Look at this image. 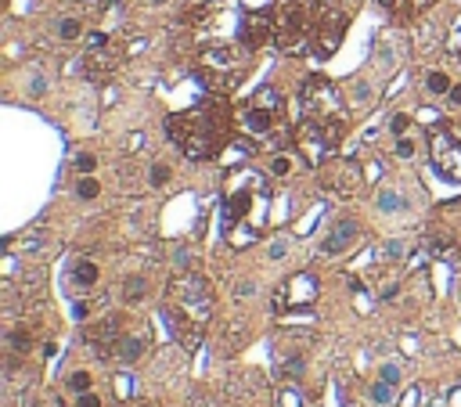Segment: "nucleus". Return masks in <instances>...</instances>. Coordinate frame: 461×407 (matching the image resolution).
Masks as SVG:
<instances>
[{"mask_svg":"<svg viewBox=\"0 0 461 407\" xmlns=\"http://www.w3.org/2000/svg\"><path fill=\"white\" fill-rule=\"evenodd\" d=\"M69 386L76 389V393H87V389H90V375L87 371H76L72 379H69Z\"/></svg>","mask_w":461,"mask_h":407,"instance_id":"nucleus-31","label":"nucleus"},{"mask_svg":"<svg viewBox=\"0 0 461 407\" xmlns=\"http://www.w3.org/2000/svg\"><path fill=\"white\" fill-rule=\"evenodd\" d=\"M270 40H274V14L270 11H245L242 22H238V43H245L249 51H260Z\"/></svg>","mask_w":461,"mask_h":407,"instance_id":"nucleus-13","label":"nucleus"},{"mask_svg":"<svg viewBox=\"0 0 461 407\" xmlns=\"http://www.w3.org/2000/svg\"><path fill=\"white\" fill-rule=\"evenodd\" d=\"M234 123L238 119L231 112V105L224 101V94H216V98L202 101L195 108L166 116V134L192 163H205V159H216L227 148Z\"/></svg>","mask_w":461,"mask_h":407,"instance_id":"nucleus-1","label":"nucleus"},{"mask_svg":"<svg viewBox=\"0 0 461 407\" xmlns=\"http://www.w3.org/2000/svg\"><path fill=\"white\" fill-rule=\"evenodd\" d=\"M152 4H166V0H152Z\"/></svg>","mask_w":461,"mask_h":407,"instance_id":"nucleus-38","label":"nucleus"},{"mask_svg":"<svg viewBox=\"0 0 461 407\" xmlns=\"http://www.w3.org/2000/svg\"><path fill=\"white\" fill-rule=\"evenodd\" d=\"M451 87H454V83H451V76H447V72H440V69L425 76V90H429V94H451Z\"/></svg>","mask_w":461,"mask_h":407,"instance_id":"nucleus-20","label":"nucleus"},{"mask_svg":"<svg viewBox=\"0 0 461 407\" xmlns=\"http://www.w3.org/2000/svg\"><path fill=\"white\" fill-rule=\"evenodd\" d=\"M404 206H407V202L396 191H382V195H378V209H382V213H400Z\"/></svg>","mask_w":461,"mask_h":407,"instance_id":"nucleus-22","label":"nucleus"},{"mask_svg":"<svg viewBox=\"0 0 461 407\" xmlns=\"http://www.w3.org/2000/svg\"><path fill=\"white\" fill-rule=\"evenodd\" d=\"M342 130H346V123H321V119L303 116V123L292 130V140H296V148L303 152V159L310 166H325V159L339 148Z\"/></svg>","mask_w":461,"mask_h":407,"instance_id":"nucleus-7","label":"nucleus"},{"mask_svg":"<svg viewBox=\"0 0 461 407\" xmlns=\"http://www.w3.org/2000/svg\"><path fill=\"white\" fill-rule=\"evenodd\" d=\"M317 0H278L274 4V47L285 54H310V36L321 19Z\"/></svg>","mask_w":461,"mask_h":407,"instance_id":"nucleus-5","label":"nucleus"},{"mask_svg":"<svg viewBox=\"0 0 461 407\" xmlns=\"http://www.w3.org/2000/svg\"><path fill=\"white\" fill-rule=\"evenodd\" d=\"M281 407H303V400H299V389H281Z\"/></svg>","mask_w":461,"mask_h":407,"instance_id":"nucleus-33","label":"nucleus"},{"mask_svg":"<svg viewBox=\"0 0 461 407\" xmlns=\"http://www.w3.org/2000/svg\"><path fill=\"white\" fill-rule=\"evenodd\" d=\"M371 400H375V404H393V386L378 379V382L371 386Z\"/></svg>","mask_w":461,"mask_h":407,"instance_id":"nucleus-23","label":"nucleus"},{"mask_svg":"<svg viewBox=\"0 0 461 407\" xmlns=\"http://www.w3.org/2000/svg\"><path fill=\"white\" fill-rule=\"evenodd\" d=\"M378 4L386 11H393L396 19H418V14H425L436 0H378Z\"/></svg>","mask_w":461,"mask_h":407,"instance_id":"nucleus-17","label":"nucleus"},{"mask_svg":"<svg viewBox=\"0 0 461 407\" xmlns=\"http://www.w3.org/2000/svg\"><path fill=\"white\" fill-rule=\"evenodd\" d=\"M378 379H382V382H389V386H396V382H400V368H396V364H382V371H378Z\"/></svg>","mask_w":461,"mask_h":407,"instance_id":"nucleus-32","label":"nucleus"},{"mask_svg":"<svg viewBox=\"0 0 461 407\" xmlns=\"http://www.w3.org/2000/svg\"><path fill=\"white\" fill-rule=\"evenodd\" d=\"M145 350H148V339L145 335H123L116 353L123 357V361H137V357H145Z\"/></svg>","mask_w":461,"mask_h":407,"instance_id":"nucleus-18","label":"nucleus"},{"mask_svg":"<svg viewBox=\"0 0 461 407\" xmlns=\"http://www.w3.org/2000/svg\"><path fill=\"white\" fill-rule=\"evenodd\" d=\"M166 180H170V166H166V163H155V166H152V184L163 187Z\"/></svg>","mask_w":461,"mask_h":407,"instance_id":"nucleus-30","label":"nucleus"},{"mask_svg":"<svg viewBox=\"0 0 461 407\" xmlns=\"http://www.w3.org/2000/svg\"><path fill=\"white\" fill-rule=\"evenodd\" d=\"M123 51L116 47V40H108L105 33H90L87 36V54H83V72L87 80H108L116 72Z\"/></svg>","mask_w":461,"mask_h":407,"instance_id":"nucleus-10","label":"nucleus"},{"mask_svg":"<svg viewBox=\"0 0 461 407\" xmlns=\"http://www.w3.org/2000/svg\"><path fill=\"white\" fill-rule=\"evenodd\" d=\"M94 166H98V159H94L90 152H79V155H76V169H79L83 177H90V174H94Z\"/></svg>","mask_w":461,"mask_h":407,"instance_id":"nucleus-26","label":"nucleus"},{"mask_svg":"<svg viewBox=\"0 0 461 407\" xmlns=\"http://www.w3.org/2000/svg\"><path fill=\"white\" fill-rule=\"evenodd\" d=\"M317 292H321V285H317V278L314 274H296V278H285L281 281V289L274 292V310L278 314H285V310H307L314 300H317Z\"/></svg>","mask_w":461,"mask_h":407,"instance_id":"nucleus-12","label":"nucleus"},{"mask_svg":"<svg viewBox=\"0 0 461 407\" xmlns=\"http://www.w3.org/2000/svg\"><path fill=\"white\" fill-rule=\"evenodd\" d=\"M321 180H325L328 191H339V195H349V191H357V187H360V174H357V166H349V163L325 169Z\"/></svg>","mask_w":461,"mask_h":407,"instance_id":"nucleus-15","label":"nucleus"},{"mask_svg":"<svg viewBox=\"0 0 461 407\" xmlns=\"http://www.w3.org/2000/svg\"><path fill=\"white\" fill-rule=\"evenodd\" d=\"M357 231H360L357 220H339L336 227H331L328 238L321 242V253H325V256H339V253H346V249L357 242Z\"/></svg>","mask_w":461,"mask_h":407,"instance_id":"nucleus-14","label":"nucleus"},{"mask_svg":"<svg viewBox=\"0 0 461 407\" xmlns=\"http://www.w3.org/2000/svg\"><path fill=\"white\" fill-rule=\"evenodd\" d=\"M303 364H307V357L303 353H278V371L285 375V379H299V375H303Z\"/></svg>","mask_w":461,"mask_h":407,"instance_id":"nucleus-19","label":"nucleus"},{"mask_svg":"<svg viewBox=\"0 0 461 407\" xmlns=\"http://www.w3.org/2000/svg\"><path fill=\"white\" fill-rule=\"evenodd\" d=\"M270 174H274V177H289V174H292V159H289V155H274V163H270Z\"/></svg>","mask_w":461,"mask_h":407,"instance_id":"nucleus-25","label":"nucleus"},{"mask_svg":"<svg viewBox=\"0 0 461 407\" xmlns=\"http://www.w3.org/2000/svg\"><path fill=\"white\" fill-rule=\"evenodd\" d=\"M249 47L245 43H209L198 51V80L213 94H231L249 72Z\"/></svg>","mask_w":461,"mask_h":407,"instance_id":"nucleus-6","label":"nucleus"},{"mask_svg":"<svg viewBox=\"0 0 461 407\" xmlns=\"http://www.w3.org/2000/svg\"><path fill=\"white\" fill-rule=\"evenodd\" d=\"M451 101L461 108V83H458V87H451Z\"/></svg>","mask_w":461,"mask_h":407,"instance_id":"nucleus-37","label":"nucleus"},{"mask_svg":"<svg viewBox=\"0 0 461 407\" xmlns=\"http://www.w3.org/2000/svg\"><path fill=\"white\" fill-rule=\"evenodd\" d=\"M429 163L440 177L461 184V119H447L429 130Z\"/></svg>","mask_w":461,"mask_h":407,"instance_id":"nucleus-9","label":"nucleus"},{"mask_svg":"<svg viewBox=\"0 0 461 407\" xmlns=\"http://www.w3.org/2000/svg\"><path fill=\"white\" fill-rule=\"evenodd\" d=\"M98 285V263L90 260H76L72 271H69V292H87Z\"/></svg>","mask_w":461,"mask_h":407,"instance_id":"nucleus-16","label":"nucleus"},{"mask_svg":"<svg viewBox=\"0 0 461 407\" xmlns=\"http://www.w3.org/2000/svg\"><path fill=\"white\" fill-rule=\"evenodd\" d=\"M285 249H289V242H285V238H278L274 245H270V260H281V256H285Z\"/></svg>","mask_w":461,"mask_h":407,"instance_id":"nucleus-36","label":"nucleus"},{"mask_svg":"<svg viewBox=\"0 0 461 407\" xmlns=\"http://www.w3.org/2000/svg\"><path fill=\"white\" fill-rule=\"evenodd\" d=\"M299 105H303L307 119H321V123H346L342 112V94L328 76H307L303 90H299Z\"/></svg>","mask_w":461,"mask_h":407,"instance_id":"nucleus-8","label":"nucleus"},{"mask_svg":"<svg viewBox=\"0 0 461 407\" xmlns=\"http://www.w3.org/2000/svg\"><path fill=\"white\" fill-rule=\"evenodd\" d=\"M234 119H238V127H242V134L249 140H256L260 148L289 145L292 127H289V116H285V98L274 87H260L249 101H242Z\"/></svg>","mask_w":461,"mask_h":407,"instance_id":"nucleus-4","label":"nucleus"},{"mask_svg":"<svg viewBox=\"0 0 461 407\" xmlns=\"http://www.w3.org/2000/svg\"><path fill=\"white\" fill-rule=\"evenodd\" d=\"M83 36V22L79 19H61L58 22V40H79Z\"/></svg>","mask_w":461,"mask_h":407,"instance_id":"nucleus-21","label":"nucleus"},{"mask_svg":"<svg viewBox=\"0 0 461 407\" xmlns=\"http://www.w3.org/2000/svg\"><path fill=\"white\" fill-rule=\"evenodd\" d=\"M396 155H400V159H411V155H415V145H411L407 137H396Z\"/></svg>","mask_w":461,"mask_h":407,"instance_id":"nucleus-34","label":"nucleus"},{"mask_svg":"<svg viewBox=\"0 0 461 407\" xmlns=\"http://www.w3.org/2000/svg\"><path fill=\"white\" fill-rule=\"evenodd\" d=\"M216 292L205 274H177L166 285V321L184 350H198L205 324L213 321Z\"/></svg>","mask_w":461,"mask_h":407,"instance_id":"nucleus-2","label":"nucleus"},{"mask_svg":"<svg viewBox=\"0 0 461 407\" xmlns=\"http://www.w3.org/2000/svg\"><path fill=\"white\" fill-rule=\"evenodd\" d=\"M270 195V184L260 169H234L224 184V206H220V227H224V238L234 249H245L249 242H256V227L249 224V216L256 213V206Z\"/></svg>","mask_w":461,"mask_h":407,"instance_id":"nucleus-3","label":"nucleus"},{"mask_svg":"<svg viewBox=\"0 0 461 407\" xmlns=\"http://www.w3.org/2000/svg\"><path fill=\"white\" fill-rule=\"evenodd\" d=\"M407 127H411V116H404V112H396V116H393V123H389V130H393L396 137H404V134H407Z\"/></svg>","mask_w":461,"mask_h":407,"instance_id":"nucleus-29","label":"nucleus"},{"mask_svg":"<svg viewBox=\"0 0 461 407\" xmlns=\"http://www.w3.org/2000/svg\"><path fill=\"white\" fill-rule=\"evenodd\" d=\"M346 36V14L336 8H325L321 19H317V29L310 36V54L314 58H331L339 51V43Z\"/></svg>","mask_w":461,"mask_h":407,"instance_id":"nucleus-11","label":"nucleus"},{"mask_svg":"<svg viewBox=\"0 0 461 407\" xmlns=\"http://www.w3.org/2000/svg\"><path fill=\"white\" fill-rule=\"evenodd\" d=\"M141 295H145V281H141V278H130V281H126V300L137 303Z\"/></svg>","mask_w":461,"mask_h":407,"instance_id":"nucleus-27","label":"nucleus"},{"mask_svg":"<svg viewBox=\"0 0 461 407\" xmlns=\"http://www.w3.org/2000/svg\"><path fill=\"white\" fill-rule=\"evenodd\" d=\"M76 407H101V400H98V397H94V393H90V389H87V393H79Z\"/></svg>","mask_w":461,"mask_h":407,"instance_id":"nucleus-35","label":"nucleus"},{"mask_svg":"<svg viewBox=\"0 0 461 407\" xmlns=\"http://www.w3.org/2000/svg\"><path fill=\"white\" fill-rule=\"evenodd\" d=\"M29 346H33V339H29L25 332H14V335H11V350H14V353H29Z\"/></svg>","mask_w":461,"mask_h":407,"instance_id":"nucleus-28","label":"nucleus"},{"mask_svg":"<svg viewBox=\"0 0 461 407\" xmlns=\"http://www.w3.org/2000/svg\"><path fill=\"white\" fill-rule=\"evenodd\" d=\"M98 191H101V187H98V180H94V177H83V180L76 184V195L83 198V202L87 198H98Z\"/></svg>","mask_w":461,"mask_h":407,"instance_id":"nucleus-24","label":"nucleus"}]
</instances>
